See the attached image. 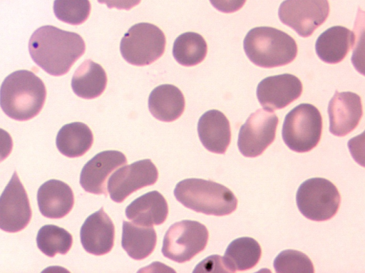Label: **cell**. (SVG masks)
<instances>
[{
  "label": "cell",
  "instance_id": "6",
  "mask_svg": "<svg viewBox=\"0 0 365 273\" xmlns=\"http://www.w3.org/2000/svg\"><path fill=\"white\" fill-rule=\"evenodd\" d=\"M296 202L300 212L307 219L322 222L337 212L341 197L337 187L329 180L313 177L299 187Z\"/></svg>",
  "mask_w": 365,
  "mask_h": 273
},
{
  "label": "cell",
  "instance_id": "27",
  "mask_svg": "<svg viewBox=\"0 0 365 273\" xmlns=\"http://www.w3.org/2000/svg\"><path fill=\"white\" fill-rule=\"evenodd\" d=\"M73 243L72 235L65 229L54 225H46L40 228L36 236L38 249L46 256L66 254Z\"/></svg>",
  "mask_w": 365,
  "mask_h": 273
},
{
  "label": "cell",
  "instance_id": "29",
  "mask_svg": "<svg viewBox=\"0 0 365 273\" xmlns=\"http://www.w3.org/2000/svg\"><path fill=\"white\" fill-rule=\"evenodd\" d=\"M278 273H313L314 265L307 255L295 249L282 251L273 263Z\"/></svg>",
  "mask_w": 365,
  "mask_h": 273
},
{
  "label": "cell",
  "instance_id": "32",
  "mask_svg": "<svg viewBox=\"0 0 365 273\" xmlns=\"http://www.w3.org/2000/svg\"><path fill=\"white\" fill-rule=\"evenodd\" d=\"M13 148V140L10 134L0 128V162L6 159L11 153Z\"/></svg>",
  "mask_w": 365,
  "mask_h": 273
},
{
  "label": "cell",
  "instance_id": "7",
  "mask_svg": "<svg viewBox=\"0 0 365 273\" xmlns=\"http://www.w3.org/2000/svg\"><path fill=\"white\" fill-rule=\"evenodd\" d=\"M166 39L157 26L138 23L132 26L120 41V51L129 63L143 66L158 59L164 53Z\"/></svg>",
  "mask_w": 365,
  "mask_h": 273
},
{
  "label": "cell",
  "instance_id": "2",
  "mask_svg": "<svg viewBox=\"0 0 365 273\" xmlns=\"http://www.w3.org/2000/svg\"><path fill=\"white\" fill-rule=\"evenodd\" d=\"M46 97L42 80L28 70L9 74L0 88V106L9 118L19 121L29 120L41 110Z\"/></svg>",
  "mask_w": 365,
  "mask_h": 273
},
{
  "label": "cell",
  "instance_id": "15",
  "mask_svg": "<svg viewBox=\"0 0 365 273\" xmlns=\"http://www.w3.org/2000/svg\"><path fill=\"white\" fill-rule=\"evenodd\" d=\"M329 131L342 137L358 125L363 114L361 97L353 92L335 91L327 108Z\"/></svg>",
  "mask_w": 365,
  "mask_h": 273
},
{
  "label": "cell",
  "instance_id": "3",
  "mask_svg": "<svg viewBox=\"0 0 365 273\" xmlns=\"http://www.w3.org/2000/svg\"><path fill=\"white\" fill-rule=\"evenodd\" d=\"M174 195L185 207L207 215H227L237 206V199L230 189L210 180H182L176 185Z\"/></svg>",
  "mask_w": 365,
  "mask_h": 273
},
{
  "label": "cell",
  "instance_id": "26",
  "mask_svg": "<svg viewBox=\"0 0 365 273\" xmlns=\"http://www.w3.org/2000/svg\"><path fill=\"white\" fill-rule=\"evenodd\" d=\"M207 46L204 38L195 32H185L174 41L173 55L175 61L184 66H193L205 58Z\"/></svg>",
  "mask_w": 365,
  "mask_h": 273
},
{
  "label": "cell",
  "instance_id": "31",
  "mask_svg": "<svg viewBox=\"0 0 365 273\" xmlns=\"http://www.w3.org/2000/svg\"><path fill=\"white\" fill-rule=\"evenodd\" d=\"M211 4L223 13H233L240 10L246 0H210Z\"/></svg>",
  "mask_w": 365,
  "mask_h": 273
},
{
  "label": "cell",
  "instance_id": "10",
  "mask_svg": "<svg viewBox=\"0 0 365 273\" xmlns=\"http://www.w3.org/2000/svg\"><path fill=\"white\" fill-rule=\"evenodd\" d=\"M329 14L328 0H284L278 10L282 23L302 37L310 36Z\"/></svg>",
  "mask_w": 365,
  "mask_h": 273
},
{
  "label": "cell",
  "instance_id": "33",
  "mask_svg": "<svg viewBox=\"0 0 365 273\" xmlns=\"http://www.w3.org/2000/svg\"><path fill=\"white\" fill-rule=\"evenodd\" d=\"M141 0H98L100 4H106L109 9L130 10L137 6Z\"/></svg>",
  "mask_w": 365,
  "mask_h": 273
},
{
  "label": "cell",
  "instance_id": "9",
  "mask_svg": "<svg viewBox=\"0 0 365 273\" xmlns=\"http://www.w3.org/2000/svg\"><path fill=\"white\" fill-rule=\"evenodd\" d=\"M278 117L271 110L260 108L251 113L241 126L237 146L245 157L260 155L274 141Z\"/></svg>",
  "mask_w": 365,
  "mask_h": 273
},
{
  "label": "cell",
  "instance_id": "5",
  "mask_svg": "<svg viewBox=\"0 0 365 273\" xmlns=\"http://www.w3.org/2000/svg\"><path fill=\"white\" fill-rule=\"evenodd\" d=\"M322 132V118L309 103H301L285 116L282 136L286 145L297 153H305L319 143Z\"/></svg>",
  "mask_w": 365,
  "mask_h": 273
},
{
  "label": "cell",
  "instance_id": "11",
  "mask_svg": "<svg viewBox=\"0 0 365 273\" xmlns=\"http://www.w3.org/2000/svg\"><path fill=\"white\" fill-rule=\"evenodd\" d=\"M31 215L27 193L15 171L0 196V229L19 232L28 225Z\"/></svg>",
  "mask_w": 365,
  "mask_h": 273
},
{
  "label": "cell",
  "instance_id": "25",
  "mask_svg": "<svg viewBox=\"0 0 365 273\" xmlns=\"http://www.w3.org/2000/svg\"><path fill=\"white\" fill-rule=\"evenodd\" d=\"M93 142L92 131L81 122L64 125L58 132L56 139L59 152L68 158L82 156L91 148Z\"/></svg>",
  "mask_w": 365,
  "mask_h": 273
},
{
  "label": "cell",
  "instance_id": "21",
  "mask_svg": "<svg viewBox=\"0 0 365 273\" xmlns=\"http://www.w3.org/2000/svg\"><path fill=\"white\" fill-rule=\"evenodd\" d=\"M185 106V98L181 91L171 84L155 87L148 98V108L158 120L172 122L182 114Z\"/></svg>",
  "mask_w": 365,
  "mask_h": 273
},
{
  "label": "cell",
  "instance_id": "4",
  "mask_svg": "<svg viewBox=\"0 0 365 273\" xmlns=\"http://www.w3.org/2000/svg\"><path fill=\"white\" fill-rule=\"evenodd\" d=\"M245 52L255 65L274 68L294 60L297 45L287 33L270 26H258L250 30L243 41Z\"/></svg>",
  "mask_w": 365,
  "mask_h": 273
},
{
  "label": "cell",
  "instance_id": "24",
  "mask_svg": "<svg viewBox=\"0 0 365 273\" xmlns=\"http://www.w3.org/2000/svg\"><path fill=\"white\" fill-rule=\"evenodd\" d=\"M156 242L157 235L153 226L123 221L121 245L132 259L141 260L148 257L153 252Z\"/></svg>",
  "mask_w": 365,
  "mask_h": 273
},
{
  "label": "cell",
  "instance_id": "1",
  "mask_svg": "<svg viewBox=\"0 0 365 273\" xmlns=\"http://www.w3.org/2000/svg\"><path fill=\"white\" fill-rule=\"evenodd\" d=\"M85 50V42L79 34L50 25L37 29L29 41L33 61L54 76L68 73Z\"/></svg>",
  "mask_w": 365,
  "mask_h": 273
},
{
  "label": "cell",
  "instance_id": "19",
  "mask_svg": "<svg viewBox=\"0 0 365 273\" xmlns=\"http://www.w3.org/2000/svg\"><path fill=\"white\" fill-rule=\"evenodd\" d=\"M168 214L165 197L159 192H148L133 200L125 208V215L133 223L150 227L163 224Z\"/></svg>",
  "mask_w": 365,
  "mask_h": 273
},
{
  "label": "cell",
  "instance_id": "20",
  "mask_svg": "<svg viewBox=\"0 0 365 273\" xmlns=\"http://www.w3.org/2000/svg\"><path fill=\"white\" fill-rule=\"evenodd\" d=\"M355 43L353 31L341 26H334L317 38L315 50L319 58L330 64L341 61Z\"/></svg>",
  "mask_w": 365,
  "mask_h": 273
},
{
  "label": "cell",
  "instance_id": "12",
  "mask_svg": "<svg viewBox=\"0 0 365 273\" xmlns=\"http://www.w3.org/2000/svg\"><path fill=\"white\" fill-rule=\"evenodd\" d=\"M158 172L150 159L136 161L118 169L109 177L107 190L115 202H122L128 195L144 187L154 185Z\"/></svg>",
  "mask_w": 365,
  "mask_h": 273
},
{
  "label": "cell",
  "instance_id": "16",
  "mask_svg": "<svg viewBox=\"0 0 365 273\" xmlns=\"http://www.w3.org/2000/svg\"><path fill=\"white\" fill-rule=\"evenodd\" d=\"M81 242L88 253L100 256L112 249L115 238V227L101 207L89 215L81 226Z\"/></svg>",
  "mask_w": 365,
  "mask_h": 273
},
{
  "label": "cell",
  "instance_id": "22",
  "mask_svg": "<svg viewBox=\"0 0 365 273\" xmlns=\"http://www.w3.org/2000/svg\"><path fill=\"white\" fill-rule=\"evenodd\" d=\"M107 84L106 73L103 67L91 59L85 60L76 70L71 88L76 95L85 99L100 96Z\"/></svg>",
  "mask_w": 365,
  "mask_h": 273
},
{
  "label": "cell",
  "instance_id": "17",
  "mask_svg": "<svg viewBox=\"0 0 365 273\" xmlns=\"http://www.w3.org/2000/svg\"><path fill=\"white\" fill-rule=\"evenodd\" d=\"M37 202L42 215L51 219L65 217L73 208V192L68 185L58 180H49L37 192Z\"/></svg>",
  "mask_w": 365,
  "mask_h": 273
},
{
  "label": "cell",
  "instance_id": "28",
  "mask_svg": "<svg viewBox=\"0 0 365 273\" xmlns=\"http://www.w3.org/2000/svg\"><path fill=\"white\" fill-rule=\"evenodd\" d=\"M91 9L89 0H55L53 2V12L56 18L71 25L85 22Z\"/></svg>",
  "mask_w": 365,
  "mask_h": 273
},
{
  "label": "cell",
  "instance_id": "23",
  "mask_svg": "<svg viewBox=\"0 0 365 273\" xmlns=\"http://www.w3.org/2000/svg\"><path fill=\"white\" fill-rule=\"evenodd\" d=\"M261 255V247L255 239L242 237L230 243L222 261L228 272L245 271L255 267Z\"/></svg>",
  "mask_w": 365,
  "mask_h": 273
},
{
  "label": "cell",
  "instance_id": "14",
  "mask_svg": "<svg viewBox=\"0 0 365 273\" xmlns=\"http://www.w3.org/2000/svg\"><path fill=\"white\" fill-rule=\"evenodd\" d=\"M126 163L125 155L120 151H102L84 165L80 175V184L88 192L103 194L106 197V184L109 175Z\"/></svg>",
  "mask_w": 365,
  "mask_h": 273
},
{
  "label": "cell",
  "instance_id": "18",
  "mask_svg": "<svg viewBox=\"0 0 365 273\" xmlns=\"http://www.w3.org/2000/svg\"><path fill=\"white\" fill-rule=\"evenodd\" d=\"M199 138L209 151L224 154L231 140V130L225 115L217 110H210L200 118L197 123Z\"/></svg>",
  "mask_w": 365,
  "mask_h": 273
},
{
  "label": "cell",
  "instance_id": "30",
  "mask_svg": "<svg viewBox=\"0 0 365 273\" xmlns=\"http://www.w3.org/2000/svg\"><path fill=\"white\" fill-rule=\"evenodd\" d=\"M194 272H228L223 264L222 257L220 255L208 257L196 267Z\"/></svg>",
  "mask_w": 365,
  "mask_h": 273
},
{
  "label": "cell",
  "instance_id": "13",
  "mask_svg": "<svg viewBox=\"0 0 365 273\" xmlns=\"http://www.w3.org/2000/svg\"><path fill=\"white\" fill-rule=\"evenodd\" d=\"M302 89V83L297 76L283 73L261 81L257 87V97L266 109H282L297 100Z\"/></svg>",
  "mask_w": 365,
  "mask_h": 273
},
{
  "label": "cell",
  "instance_id": "8",
  "mask_svg": "<svg viewBox=\"0 0 365 273\" xmlns=\"http://www.w3.org/2000/svg\"><path fill=\"white\" fill-rule=\"evenodd\" d=\"M209 237L202 223L185 220L173 224L164 236L162 253L176 262L190 261L206 247Z\"/></svg>",
  "mask_w": 365,
  "mask_h": 273
}]
</instances>
